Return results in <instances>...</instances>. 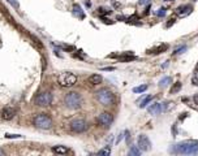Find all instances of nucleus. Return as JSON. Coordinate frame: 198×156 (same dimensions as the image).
<instances>
[{
	"mask_svg": "<svg viewBox=\"0 0 198 156\" xmlns=\"http://www.w3.org/2000/svg\"><path fill=\"white\" fill-rule=\"evenodd\" d=\"M169 152L175 155H197L198 140H182L169 147Z\"/></svg>",
	"mask_w": 198,
	"mask_h": 156,
	"instance_id": "f257e3e1",
	"label": "nucleus"
},
{
	"mask_svg": "<svg viewBox=\"0 0 198 156\" xmlns=\"http://www.w3.org/2000/svg\"><path fill=\"white\" fill-rule=\"evenodd\" d=\"M95 98L103 105H112L115 103V94L109 88L103 87L95 92Z\"/></svg>",
	"mask_w": 198,
	"mask_h": 156,
	"instance_id": "f03ea898",
	"label": "nucleus"
},
{
	"mask_svg": "<svg viewBox=\"0 0 198 156\" xmlns=\"http://www.w3.org/2000/svg\"><path fill=\"white\" fill-rule=\"evenodd\" d=\"M64 103L68 108L70 109H78L82 104V98L78 92L76 91H72V92H68L64 98Z\"/></svg>",
	"mask_w": 198,
	"mask_h": 156,
	"instance_id": "7ed1b4c3",
	"label": "nucleus"
},
{
	"mask_svg": "<svg viewBox=\"0 0 198 156\" xmlns=\"http://www.w3.org/2000/svg\"><path fill=\"white\" fill-rule=\"evenodd\" d=\"M57 82H59V85L61 87H72V86H74L77 83V75L70 72H64L59 75Z\"/></svg>",
	"mask_w": 198,
	"mask_h": 156,
	"instance_id": "20e7f679",
	"label": "nucleus"
},
{
	"mask_svg": "<svg viewBox=\"0 0 198 156\" xmlns=\"http://www.w3.org/2000/svg\"><path fill=\"white\" fill-rule=\"evenodd\" d=\"M34 125L39 129H50L52 126V118L47 113H39L34 117Z\"/></svg>",
	"mask_w": 198,
	"mask_h": 156,
	"instance_id": "39448f33",
	"label": "nucleus"
},
{
	"mask_svg": "<svg viewBox=\"0 0 198 156\" xmlns=\"http://www.w3.org/2000/svg\"><path fill=\"white\" fill-rule=\"evenodd\" d=\"M52 100H54V96H52L51 92H48V91H46V92H41L36 95L35 98V104L36 105H42V107H46V105H50V104L52 103Z\"/></svg>",
	"mask_w": 198,
	"mask_h": 156,
	"instance_id": "423d86ee",
	"label": "nucleus"
},
{
	"mask_svg": "<svg viewBox=\"0 0 198 156\" xmlns=\"http://www.w3.org/2000/svg\"><path fill=\"white\" fill-rule=\"evenodd\" d=\"M69 125H70V130H72V131H74V133H83V131H86V130L89 129L87 122H86L83 118L73 120Z\"/></svg>",
	"mask_w": 198,
	"mask_h": 156,
	"instance_id": "0eeeda50",
	"label": "nucleus"
},
{
	"mask_svg": "<svg viewBox=\"0 0 198 156\" xmlns=\"http://www.w3.org/2000/svg\"><path fill=\"white\" fill-rule=\"evenodd\" d=\"M96 121H98V124L102 125V126L109 127V125H111L112 121H113V117H112V114L108 113V112H103V113H100L98 116Z\"/></svg>",
	"mask_w": 198,
	"mask_h": 156,
	"instance_id": "6e6552de",
	"label": "nucleus"
},
{
	"mask_svg": "<svg viewBox=\"0 0 198 156\" xmlns=\"http://www.w3.org/2000/svg\"><path fill=\"white\" fill-rule=\"evenodd\" d=\"M137 144H138V147H140L142 151H150V148H151L150 139H148V137H147V135H145V134H140V135H138Z\"/></svg>",
	"mask_w": 198,
	"mask_h": 156,
	"instance_id": "1a4fd4ad",
	"label": "nucleus"
},
{
	"mask_svg": "<svg viewBox=\"0 0 198 156\" xmlns=\"http://www.w3.org/2000/svg\"><path fill=\"white\" fill-rule=\"evenodd\" d=\"M16 114V108H13V107H4L1 111V117L4 120H12L13 117H14Z\"/></svg>",
	"mask_w": 198,
	"mask_h": 156,
	"instance_id": "9d476101",
	"label": "nucleus"
},
{
	"mask_svg": "<svg viewBox=\"0 0 198 156\" xmlns=\"http://www.w3.org/2000/svg\"><path fill=\"white\" fill-rule=\"evenodd\" d=\"M192 10H193V7H192V5H189V4L180 5L179 8H176V14L181 16V17H185V16L190 14V13H192Z\"/></svg>",
	"mask_w": 198,
	"mask_h": 156,
	"instance_id": "9b49d317",
	"label": "nucleus"
},
{
	"mask_svg": "<svg viewBox=\"0 0 198 156\" xmlns=\"http://www.w3.org/2000/svg\"><path fill=\"white\" fill-rule=\"evenodd\" d=\"M162 111H163V105H162L160 103H154V104H151V105L147 108V112L150 114H153V116L159 114Z\"/></svg>",
	"mask_w": 198,
	"mask_h": 156,
	"instance_id": "f8f14e48",
	"label": "nucleus"
},
{
	"mask_svg": "<svg viewBox=\"0 0 198 156\" xmlns=\"http://www.w3.org/2000/svg\"><path fill=\"white\" fill-rule=\"evenodd\" d=\"M153 99H154L153 95H145V96H142L141 99H138V100H137L138 107H140V108H145V107L147 105L148 103H151V101H153Z\"/></svg>",
	"mask_w": 198,
	"mask_h": 156,
	"instance_id": "ddd939ff",
	"label": "nucleus"
},
{
	"mask_svg": "<svg viewBox=\"0 0 198 156\" xmlns=\"http://www.w3.org/2000/svg\"><path fill=\"white\" fill-rule=\"evenodd\" d=\"M167 49H168V44H159V46L155 47V48L148 49L147 53L148 55H159V53H162V52L167 51Z\"/></svg>",
	"mask_w": 198,
	"mask_h": 156,
	"instance_id": "4468645a",
	"label": "nucleus"
},
{
	"mask_svg": "<svg viewBox=\"0 0 198 156\" xmlns=\"http://www.w3.org/2000/svg\"><path fill=\"white\" fill-rule=\"evenodd\" d=\"M119 60L122 62L133 61V60H135V56L133 55V51H126V52H124L121 56H119Z\"/></svg>",
	"mask_w": 198,
	"mask_h": 156,
	"instance_id": "2eb2a0df",
	"label": "nucleus"
},
{
	"mask_svg": "<svg viewBox=\"0 0 198 156\" xmlns=\"http://www.w3.org/2000/svg\"><path fill=\"white\" fill-rule=\"evenodd\" d=\"M102 81H103V78H102V75H100V74H91L90 77L87 78V82L90 83V85H93V86L100 85Z\"/></svg>",
	"mask_w": 198,
	"mask_h": 156,
	"instance_id": "dca6fc26",
	"label": "nucleus"
},
{
	"mask_svg": "<svg viewBox=\"0 0 198 156\" xmlns=\"http://www.w3.org/2000/svg\"><path fill=\"white\" fill-rule=\"evenodd\" d=\"M73 14H74L76 17L81 18V20H83V18H85V13H83L82 8H81L78 4H74V5H73Z\"/></svg>",
	"mask_w": 198,
	"mask_h": 156,
	"instance_id": "f3484780",
	"label": "nucleus"
},
{
	"mask_svg": "<svg viewBox=\"0 0 198 156\" xmlns=\"http://www.w3.org/2000/svg\"><path fill=\"white\" fill-rule=\"evenodd\" d=\"M52 151H54L55 153H59V155H64V153L69 152V150H68L65 146H54V147H52Z\"/></svg>",
	"mask_w": 198,
	"mask_h": 156,
	"instance_id": "a211bd4d",
	"label": "nucleus"
},
{
	"mask_svg": "<svg viewBox=\"0 0 198 156\" xmlns=\"http://www.w3.org/2000/svg\"><path fill=\"white\" fill-rule=\"evenodd\" d=\"M171 82H172V78L171 77H164V78H162V79L159 81L158 86H159V87H166V86H168Z\"/></svg>",
	"mask_w": 198,
	"mask_h": 156,
	"instance_id": "6ab92c4d",
	"label": "nucleus"
},
{
	"mask_svg": "<svg viewBox=\"0 0 198 156\" xmlns=\"http://www.w3.org/2000/svg\"><path fill=\"white\" fill-rule=\"evenodd\" d=\"M141 152H142V150L138 147V144L137 146H132V147H130V150H129V155L138 156V155H141Z\"/></svg>",
	"mask_w": 198,
	"mask_h": 156,
	"instance_id": "aec40b11",
	"label": "nucleus"
},
{
	"mask_svg": "<svg viewBox=\"0 0 198 156\" xmlns=\"http://www.w3.org/2000/svg\"><path fill=\"white\" fill-rule=\"evenodd\" d=\"M181 87H182L181 82H179V81H177V82H175L173 86L171 87V94H177L180 90H181Z\"/></svg>",
	"mask_w": 198,
	"mask_h": 156,
	"instance_id": "412c9836",
	"label": "nucleus"
},
{
	"mask_svg": "<svg viewBox=\"0 0 198 156\" xmlns=\"http://www.w3.org/2000/svg\"><path fill=\"white\" fill-rule=\"evenodd\" d=\"M98 13L100 16H108V14H111L112 13V10L108 9V8H106V7H99L98 8Z\"/></svg>",
	"mask_w": 198,
	"mask_h": 156,
	"instance_id": "4be33fe9",
	"label": "nucleus"
},
{
	"mask_svg": "<svg viewBox=\"0 0 198 156\" xmlns=\"http://www.w3.org/2000/svg\"><path fill=\"white\" fill-rule=\"evenodd\" d=\"M147 87H148L147 85H141V86H137V87L133 88V92H135V94H138V92H145V91L147 90Z\"/></svg>",
	"mask_w": 198,
	"mask_h": 156,
	"instance_id": "5701e85b",
	"label": "nucleus"
},
{
	"mask_svg": "<svg viewBox=\"0 0 198 156\" xmlns=\"http://www.w3.org/2000/svg\"><path fill=\"white\" fill-rule=\"evenodd\" d=\"M188 49V47L186 46H181V47H179V48H176L173 51V55H180V53H182V52H185Z\"/></svg>",
	"mask_w": 198,
	"mask_h": 156,
	"instance_id": "b1692460",
	"label": "nucleus"
},
{
	"mask_svg": "<svg viewBox=\"0 0 198 156\" xmlns=\"http://www.w3.org/2000/svg\"><path fill=\"white\" fill-rule=\"evenodd\" d=\"M166 13H167V9H166V8H159V9L156 10L155 14L158 16V17H164V16H166Z\"/></svg>",
	"mask_w": 198,
	"mask_h": 156,
	"instance_id": "393cba45",
	"label": "nucleus"
},
{
	"mask_svg": "<svg viewBox=\"0 0 198 156\" xmlns=\"http://www.w3.org/2000/svg\"><path fill=\"white\" fill-rule=\"evenodd\" d=\"M109 153H111V150H109V146H107L104 150H100L98 152V155H106V156H108Z\"/></svg>",
	"mask_w": 198,
	"mask_h": 156,
	"instance_id": "a878e982",
	"label": "nucleus"
},
{
	"mask_svg": "<svg viewBox=\"0 0 198 156\" xmlns=\"http://www.w3.org/2000/svg\"><path fill=\"white\" fill-rule=\"evenodd\" d=\"M5 138H12V139H16V138H22V135H20V134H10V133H7L5 134Z\"/></svg>",
	"mask_w": 198,
	"mask_h": 156,
	"instance_id": "bb28decb",
	"label": "nucleus"
},
{
	"mask_svg": "<svg viewBox=\"0 0 198 156\" xmlns=\"http://www.w3.org/2000/svg\"><path fill=\"white\" fill-rule=\"evenodd\" d=\"M7 1L9 3V4H12L14 8H18V7H20V4H18L17 0H7Z\"/></svg>",
	"mask_w": 198,
	"mask_h": 156,
	"instance_id": "cd10ccee",
	"label": "nucleus"
},
{
	"mask_svg": "<svg viewBox=\"0 0 198 156\" xmlns=\"http://www.w3.org/2000/svg\"><path fill=\"white\" fill-rule=\"evenodd\" d=\"M192 83L194 86H198V74H194L193 75V78H192Z\"/></svg>",
	"mask_w": 198,
	"mask_h": 156,
	"instance_id": "c85d7f7f",
	"label": "nucleus"
},
{
	"mask_svg": "<svg viewBox=\"0 0 198 156\" xmlns=\"http://www.w3.org/2000/svg\"><path fill=\"white\" fill-rule=\"evenodd\" d=\"M125 140H126L128 144H130V133L128 130H125Z\"/></svg>",
	"mask_w": 198,
	"mask_h": 156,
	"instance_id": "c756f323",
	"label": "nucleus"
},
{
	"mask_svg": "<svg viewBox=\"0 0 198 156\" xmlns=\"http://www.w3.org/2000/svg\"><path fill=\"white\" fill-rule=\"evenodd\" d=\"M128 20V22H135V21H138L140 18L137 17V16H132V17H129V18H126Z\"/></svg>",
	"mask_w": 198,
	"mask_h": 156,
	"instance_id": "7c9ffc66",
	"label": "nucleus"
},
{
	"mask_svg": "<svg viewBox=\"0 0 198 156\" xmlns=\"http://www.w3.org/2000/svg\"><path fill=\"white\" fill-rule=\"evenodd\" d=\"M151 3V0H138V4L140 5H147V4H150Z\"/></svg>",
	"mask_w": 198,
	"mask_h": 156,
	"instance_id": "2f4dec72",
	"label": "nucleus"
},
{
	"mask_svg": "<svg viewBox=\"0 0 198 156\" xmlns=\"http://www.w3.org/2000/svg\"><path fill=\"white\" fill-rule=\"evenodd\" d=\"M188 114H189V113H188V112H185V113H181V114H180V117H179V120H180V121H181V120L186 118V117H188Z\"/></svg>",
	"mask_w": 198,
	"mask_h": 156,
	"instance_id": "473e14b6",
	"label": "nucleus"
},
{
	"mask_svg": "<svg viewBox=\"0 0 198 156\" xmlns=\"http://www.w3.org/2000/svg\"><path fill=\"white\" fill-rule=\"evenodd\" d=\"M175 21H176V20H175V17L169 18V22H168V23H167V27H169V26H171V25H172V23H175Z\"/></svg>",
	"mask_w": 198,
	"mask_h": 156,
	"instance_id": "72a5a7b5",
	"label": "nucleus"
},
{
	"mask_svg": "<svg viewBox=\"0 0 198 156\" xmlns=\"http://www.w3.org/2000/svg\"><path fill=\"white\" fill-rule=\"evenodd\" d=\"M148 13H150V4H147V7H146V10H145V13H143V14L147 16Z\"/></svg>",
	"mask_w": 198,
	"mask_h": 156,
	"instance_id": "f704fd0d",
	"label": "nucleus"
},
{
	"mask_svg": "<svg viewBox=\"0 0 198 156\" xmlns=\"http://www.w3.org/2000/svg\"><path fill=\"white\" fill-rule=\"evenodd\" d=\"M102 70H107V72H112V70H115L113 66H108V68H103Z\"/></svg>",
	"mask_w": 198,
	"mask_h": 156,
	"instance_id": "c9c22d12",
	"label": "nucleus"
},
{
	"mask_svg": "<svg viewBox=\"0 0 198 156\" xmlns=\"http://www.w3.org/2000/svg\"><path fill=\"white\" fill-rule=\"evenodd\" d=\"M3 155H4V151H1V150H0V156H3Z\"/></svg>",
	"mask_w": 198,
	"mask_h": 156,
	"instance_id": "e433bc0d",
	"label": "nucleus"
},
{
	"mask_svg": "<svg viewBox=\"0 0 198 156\" xmlns=\"http://www.w3.org/2000/svg\"><path fill=\"white\" fill-rule=\"evenodd\" d=\"M195 72L198 73V64H197V66H195Z\"/></svg>",
	"mask_w": 198,
	"mask_h": 156,
	"instance_id": "4c0bfd02",
	"label": "nucleus"
},
{
	"mask_svg": "<svg viewBox=\"0 0 198 156\" xmlns=\"http://www.w3.org/2000/svg\"><path fill=\"white\" fill-rule=\"evenodd\" d=\"M167 1H171V0H167Z\"/></svg>",
	"mask_w": 198,
	"mask_h": 156,
	"instance_id": "58836bf2",
	"label": "nucleus"
}]
</instances>
